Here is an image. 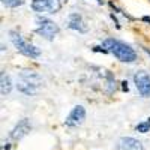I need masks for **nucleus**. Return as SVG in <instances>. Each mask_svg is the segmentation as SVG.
<instances>
[{"mask_svg":"<svg viewBox=\"0 0 150 150\" xmlns=\"http://www.w3.org/2000/svg\"><path fill=\"white\" fill-rule=\"evenodd\" d=\"M11 35V42L14 44V47L17 48V51L24 54L26 57H30V59H38L41 56V48H38L36 45L33 44H29L23 39V36L20 32H15V30H11L9 32Z\"/></svg>","mask_w":150,"mask_h":150,"instance_id":"nucleus-2","label":"nucleus"},{"mask_svg":"<svg viewBox=\"0 0 150 150\" xmlns=\"http://www.w3.org/2000/svg\"><path fill=\"white\" fill-rule=\"evenodd\" d=\"M17 89L23 93V95H26V96H33L38 90L35 89V87H32L30 84H27V83H24V81H21V80H18L17 81Z\"/></svg>","mask_w":150,"mask_h":150,"instance_id":"nucleus-12","label":"nucleus"},{"mask_svg":"<svg viewBox=\"0 0 150 150\" xmlns=\"http://www.w3.org/2000/svg\"><path fill=\"white\" fill-rule=\"evenodd\" d=\"M143 50H144V51H146V53H147V54L150 56V50H149V48H143Z\"/></svg>","mask_w":150,"mask_h":150,"instance_id":"nucleus-20","label":"nucleus"},{"mask_svg":"<svg viewBox=\"0 0 150 150\" xmlns=\"http://www.w3.org/2000/svg\"><path fill=\"white\" fill-rule=\"evenodd\" d=\"M11 90H12L11 77L6 72H2V75H0V93H2V96H6L11 93Z\"/></svg>","mask_w":150,"mask_h":150,"instance_id":"nucleus-11","label":"nucleus"},{"mask_svg":"<svg viewBox=\"0 0 150 150\" xmlns=\"http://www.w3.org/2000/svg\"><path fill=\"white\" fill-rule=\"evenodd\" d=\"M102 45L117 60L123 62V63H134V62L137 60L135 50L126 42H122L119 39H114V38H107V39H104Z\"/></svg>","mask_w":150,"mask_h":150,"instance_id":"nucleus-1","label":"nucleus"},{"mask_svg":"<svg viewBox=\"0 0 150 150\" xmlns=\"http://www.w3.org/2000/svg\"><path fill=\"white\" fill-rule=\"evenodd\" d=\"M117 150H143V144L132 137H123L117 144Z\"/></svg>","mask_w":150,"mask_h":150,"instance_id":"nucleus-10","label":"nucleus"},{"mask_svg":"<svg viewBox=\"0 0 150 150\" xmlns=\"http://www.w3.org/2000/svg\"><path fill=\"white\" fill-rule=\"evenodd\" d=\"M134 84L143 98H150V74L147 71H137L134 74Z\"/></svg>","mask_w":150,"mask_h":150,"instance_id":"nucleus-5","label":"nucleus"},{"mask_svg":"<svg viewBox=\"0 0 150 150\" xmlns=\"http://www.w3.org/2000/svg\"><path fill=\"white\" fill-rule=\"evenodd\" d=\"M11 149V146H9V143H6L5 146H3V150H9Z\"/></svg>","mask_w":150,"mask_h":150,"instance_id":"nucleus-19","label":"nucleus"},{"mask_svg":"<svg viewBox=\"0 0 150 150\" xmlns=\"http://www.w3.org/2000/svg\"><path fill=\"white\" fill-rule=\"evenodd\" d=\"M120 84H122L120 87H122V90H123V92H128V90H129V86H128V81H125V80H123V81H122Z\"/></svg>","mask_w":150,"mask_h":150,"instance_id":"nucleus-17","label":"nucleus"},{"mask_svg":"<svg viewBox=\"0 0 150 150\" xmlns=\"http://www.w3.org/2000/svg\"><path fill=\"white\" fill-rule=\"evenodd\" d=\"M32 9L36 14H48L53 15L62 9L60 0H32Z\"/></svg>","mask_w":150,"mask_h":150,"instance_id":"nucleus-4","label":"nucleus"},{"mask_svg":"<svg viewBox=\"0 0 150 150\" xmlns=\"http://www.w3.org/2000/svg\"><path fill=\"white\" fill-rule=\"evenodd\" d=\"M84 119H86V108L83 105H75L69 112V116L66 117L65 125L69 128H75V126H80L84 122Z\"/></svg>","mask_w":150,"mask_h":150,"instance_id":"nucleus-7","label":"nucleus"},{"mask_svg":"<svg viewBox=\"0 0 150 150\" xmlns=\"http://www.w3.org/2000/svg\"><path fill=\"white\" fill-rule=\"evenodd\" d=\"M141 20H143L144 23H149V24H150V17H149V15H144V17H143Z\"/></svg>","mask_w":150,"mask_h":150,"instance_id":"nucleus-18","label":"nucleus"},{"mask_svg":"<svg viewBox=\"0 0 150 150\" xmlns=\"http://www.w3.org/2000/svg\"><path fill=\"white\" fill-rule=\"evenodd\" d=\"M60 29L59 26L50 18H45V17H38L36 18V29H35V33H38L41 38L47 41H54V38L59 35Z\"/></svg>","mask_w":150,"mask_h":150,"instance_id":"nucleus-3","label":"nucleus"},{"mask_svg":"<svg viewBox=\"0 0 150 150\" xmlns=\"http://www.w3.org/2000/svg\"><path fill=\"white\" fill-rule=\"evenodd\" d=\"M18 80H21V81H24V83L30 84L32 87H35L36 90L39 89V87L42 86V83H44L42 77H41V75L38 74L36 71H33V69H26V71L20 72Z\"/></svg>","mask_w":150,"mask_h":150,"instance_id":"nucleus-8","label":"nucleus"},{"mask_svg":"<svg viewBox=\"0 0 150 150\" xmlns=\"http://www.w3.org/2000/svg\"><path fill=\"white\" fill-rule=\"evenodd\" d=\"M92 50H93V53H104V54H108V53H110L104 45H96V47H93Z\"/></svg>","mask_w":150,"mask_h":150,"instance_id":"nucleus-15","label":"nucleus"},{"mask_svg":"<svg viewBox=\"0 0 150 150\" xmlns=\"http://www.w3.org/2000/svg\"><path fill=\"white\" fill-rule=\"evenodd\" d=\"M135 131L140 132V134H147V132L150 131V119H147V120L138 123V125L135 126Z\"/></svg>","mask_w":150,"mask_h":150,"instance_id":"nucleus-13","label":"nucleus"},{"mask_svg":"<svg viewBox=\"0 0 150 150\" xmlns=\"http://www.w3.org/2000/svg\"><path fill=\"white\" fill-rule=\"evenodd\" d=\"M66 27L71 29V30H75L78 33H86L89 30V26L86 24L84 18L81 14L78 12H72V14L68 15V20H66Z\"/></svg>","mask_w":150,"mask_h":150,"instance_id":"nucleus-6","label":"nucleus"},{"mask_svg":"<svg viewBox=\"0 0 150 150\" xmlns=\"http://www.w3.org/2000/svg\"><path fill=\"white\" fill-rule=\"evenodd\" d=\"M2 3L6 8H18V6L24 5V0H2Z\"/></svg>","mask_w":150,"mask_h":150,"instance_id":"nucleus-14","label":"nucleus"},{"mask_svg":"<svg viewBox=\"0 0 150 150\" xmlns=\"http://www.w3.org/2000/svg\"><path fill=\"white\" fill-rule=\"evenodd\" d=\"M110 17H111V20H112V21H114V24H116V29H120L122 26H120V23H119V20L116 18V15H114V14H111Z\"/></svg>","mask_w":150,"mask_h":150,"instance_id":"nucleus-16","label":"nucleus"},{"mask_svg":"<svg viewBox=\"0 0 150 150\" xmlns=\"http://www.w3.org/2000/svg\"><path fill=\"white\" fill-rule=\"evenodd\" d=\"M32 129V123L29 119H21L18 123H17V126L12 129L11 132V138L12 140H21L23 137H26Z\"/></svg>","mask_w":150,"mask_h":150,"instance_id":"nucleus-9","label":"nucleus"}]
</instances>
